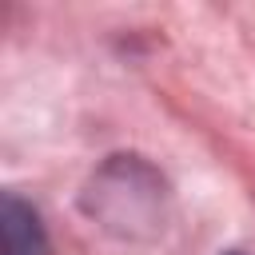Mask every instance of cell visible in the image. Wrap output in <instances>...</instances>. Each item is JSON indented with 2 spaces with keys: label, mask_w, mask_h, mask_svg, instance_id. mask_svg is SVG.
Listing matches in <instances>:
<instances>
[{
  "label": "cell",
  "mask_w": 255,
  "mask_h": 255,
  "mask_svg": "<svg viewBox=\"0 0 255 255\" xmlns=\"http://www.w3.org/2000/svg\"><path fill=\"white\" fill-rule=\"evenodd\" d=\"M167 203H171V187L163 171L131 151L108 155L80 191V211L100 231L128 243L151 239L167 219Z\"/></svg>",
  "instance_id": "cell-1"
},
{
  "label": "cell",
  "mask_w": 255,
  "mask_h": 255,
  "mask_svg": "<svg viewBox=\"0 0 255 255\" xmlns=\"http://www.w3.org/2000/svg\"><path fill=\"white\" fill-rule=\"evenodd\" d=\"M0 255H52L40 211L16 191L0 195Z\"/></svg>",
  "instance_id": "cell-2"
},
{
  "label": "cell",
  "mask_w": 255,
  "mask_h": 255,
  "mask_svg": "<svg viewBox=\"0 0 255 255\" xmlns=\"http://www.w3.org/2000/svg\"><path fill=\"white\" fill-rule=\"evenodd\" d=\"M223 255H243V251H223Z\"/></svg>",
  "instance_id": "cell-3"
}]
</instances>
